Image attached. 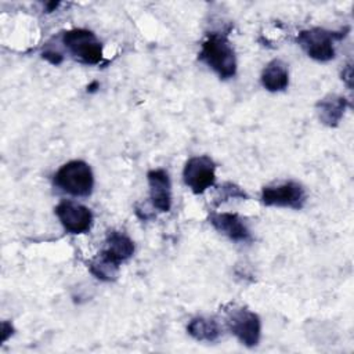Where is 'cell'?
I'll use <instances>...</instances> for the list:
<instances>
[{
    "label": "cell",
    "instance_id": "7c38bea8",
    "mask_svg": "<svg viewBox=\"0 0 354 354\" xmlns=\"http://www.w3.org/2000/svg\"><path fill=\"white\" fill-rule=\"evenodd\" d=\"M347 106L348 102L343 95L328 94L317 102L315 109L321 123L329 127H336L342 120Z\"/></svg>",
    "mask_w": 354,
    "mask_h": 354
},
{
    "label": "cell",
    "instance_id": "7a4b0ae2",
    "mask_svg": "<svg viewBox=\"0 0 354 354\" xmlns=\"http://www.w3.org/2000/svg\"><path fill=\"white\" fill-rule=\"evenodd\" d=\"M54 185L72 196H88L94 187L91 167L83 160H71L54 174Z\"/></svg>",
    "mask_w": 354,
    "mask_h": 354
},
{
    "label": "cell",
    "instance_id": "ba28073f",
    "mask_svg": "<svg viewBox=\"0 0 354 354\" xmlns=\"http://www.w3.org/2000/svg\"><path fill=\"white\" fill-rule=\"evenodd\" d=\"M54 210L62 227L69 234H84L91 230L93 213L88 207L72 201H62Z\"/></svg>",
    "mask_w": 354,
    "mask_h": 354
},
{
    "label": "cell",
    "instance_id": "8992f818",
    "mask_svg": "<svg viewBox=\"0 0 354 354\" xmlns=\"http://www.w3.org/2000/svg\"><path fill=\"white\" fill-rule=\"evenodd\" d=\"M263 205L275 207H289L300 210L307 202L304 187L296 181H285L275 185H267L261 189Z\"/></svg>",
    "mask_w": 354,
    "mask_h": 354
},
{
    "label": "cell",
    "instance_id": "6da1fadb",
    "mask_svg": "<svg viewBox=\"0 0 354 354\" xmlns=\"http://www.w3.org/2000/svg\"><path fill=\"white\" fill-rule=\"evenodd\" d=\"M199 59L212 68L220 79H231L236 73V57L228 37L212 32L202 41Z\"/></svg>",
    "mask_w": 354,
    "mask_h": 354
},
{
    "label": "cell",
    "instance_id": "4fadbf2b",
    "mask_svg": "<svg viewBox=\"0 0 354 354\" xmlns=\"http://www.w3.org/2000/svg\"><path fill=\"white\" fill-rule=\"evenodd\" d=\"M263 87L270 93L283 91L289 84L288 65L281 59L270 61L260 76Z\"/></svg>",
    "mask_w": 354,
    "mask_h": 354
},
{
    "label": "cell",
    "instance_id": "277c9868",
    "mask_svg": "<svg viewBox=\"0 0 354 354\" xmlns=\"http://www.w3.org/2000/svg\"><path fill=\"white\" fill-rule=\"evenodd\" d=\"M225 324L228 330L246 347H254L260 342V317L242 306H230L225 310Z\"/></svg>",
    "mask_w": 354,
    "mask_h": 354
},
{
    "label": "cell",
    "instance_id": "d6986e66",
    "mask_svg": "<svg viewBox=\"0 0 354 354\" xmlns=\"http://www.w3.org/2000/svg\"><path fill=\"white\" fill-rule=\"evenodd\" d=\"M46 6H47V12H51V11H54L59 6V3H54L53 1V3H47Z\"/></svg>",
    "mask_w": 354,
    "mask_h": 354
},
{
    "label": "cell",
    "instance_id": "9c48e42d",
    "mask_svg": "<svg viewBox=\"0 0 354 354\" xmlns=\"http://www.w3.org/2000/svg\"><path fill=\"white\" fill-rule=\"evenodd\" d=\"M209 221L216 231L225 235L234 242L248 243L253 241L250 230L236 213H212Z\"/></svg>",
    "mask_w": 354,
    "mask_h": 354
},
{
    "label": "cell",
    "instance_id": "2e32d148",
    "mask_svg": "<svg viewBox=\"0 0 354 354\" xmlns=\"http://www.w3.org/2000/svg\"><path fill=\"white\" fill-rule=\"evenodd\" d=\"M217 201H216V205L218 206L220 203L223 202H227L230 199H248L249 195L246 194V191L243 188H241L239 185L234 184V183H224L221 184L218 188H217Z\"/></svg>",
    "mask_w": 354,
    "mask_h": 354
},
{
    "label": "cell",
    "instance_id": "3957f363",
    "mask_svg": "<svg viewBox=\"0 0 354 354\" xmlns=\"http://www.w3.org/2000/svg\"><path fill=\"white\" fill-rule=\"evenodd\" d=\"M348 29L333 32L324 28H311L299 32L296 43L306 51V54L319 62H326L335 58V41L342 40Z\"/></svg>",
    "mask_w": 354,
    "mask_h": 354
},
{
    "label": "cell",
    "instance_id": "30bf717a",
    "mask_svg": "<svg viewBox=\"0 0 354 354\" xmlns=\"http://www.w3.org/2000/svg\"><path fill=\"white\" fill-rule=\"evenodd\" d=\"M149 199L159 212H169L171 207V181L165 169H152L147 173Z\"/></svg>",
    "mask_w": 354,
    "mask_h": 354
},
{
    "label": "cell",
    "instance_id": "52a82bcc",
    "mask_svg": "<svg viewBox=\"0 0 354 354\" xmlns=\"http://www.w3.org/2000/svg\"><path fill=\"white\" fill-rule=\"evenodd\" d=\"M185 185L194 194H203L216 183V163L207 155L189 158L183 170Z\"/></svg>",
    "mask_w": 354,
    "mask_h": 354
},
{
    "label": "cell",
    "instance_id": "8fae6325",
    "mask_svg": "<svg viewBox=\"0 0 354 354\" xmlns=\"http://www.w3.org/2000/svg\"><path fill=\"white\" fill-rule=\"evenodd\" d=\"M106 259L120 264L134 254V242L120 231H109L105 238V246L100 252Z\"/></svg>",
    "mask_w": 354,
    "mask_h": 354
},
{
    "label": "cell",
    "instance_id": "9a60e30c",
    "mask_svg": "<svg viewBox=\"0 0 354 354\" xmlns=\"http://www.w3.org/2000/svg\"><path fill=\"white\" fill-rule=\"evenodd\" d=\"M119 267L120 264L106 259L105 256H102L101 253H98V256H95L90 263H88V270L90 272L101 281L105 282H111L115 281L118 278L119 274Z\"/></svg>",
    "mask_w": 354,
    "mask_h": 354
},
{
    "label": "cell",
    "instance_id": "5bb4252c",
    "mask_svg": "<svg viewBox=\"0 0 354 354\" xmlns=\"http://www.w3.org/2000/svg\"><path fill=\"white\" fill-rule=\"evenodd\" d=\"M187 332L199 342H216L221 336V328L214 318L195 317L187 325Z\"/></svg>",
    "mask_w": 354,
    "mask_h": 354
},
{
    "label": "cell",
    "instance_id": "ffe728a7",
    "mask_svg": "<svg viewBox=\"0 0 354 354\" xmlns=\"http://www.w3.org/2000/svg\"><path fill=\"white\" fill-rule=\"evenodd\" d=\"M97 87H100V84H98L97 82H93L90 86H87V91L93 93V91H95V90H97Z\"/></svg>",
    "mask_w": 354,
    "mask_h": 354
},
{
    "label": "cell",
    "instance_id": "e0dca14e",
    "mask_svg": "<svg viewBox=\"0 0 354 354\" xmlns=\"http://www.w3.org/2000/svg\"><path fill=\"white\" fill-rule=\"evenodd\" d=\"M41 57L46 59V61H48L50 64H53V65H59L61 62H62V55L58 53V51H54V50H46V51H43V54H41Z\"/></svg>",
    "mask_w": 354,
    "mask_h": 354
},
{
    "label": "cell",
    "instance_id": "5b68a950",
    "mask_svg": "<svg viewBox=\"0 0 354 354\" xmlns=\"http://www.w3.org/2000/svg\"><path fill=\"white\" fill-rule=\"evenodd\" d=\"M62 44L68 53L82 64L97 65L102 59V43L97 36L83 28H75L62 33Z\"/></svg>",
    "mask_w": 354,
    "mask_h": 354
},
{
    "label": "cell",
    "instance_id": "ac0fdd59",
    "mask_svg": "<svg viewBox=\"0 0 354 354\" xmlns=\"http://www.w3.org/2000/svg\"><path fill=\"white\" fill-rule=\"evenodd\" d=\"M12 332H14L12 325L7 321H3V324H1V342H6L12 335Z\"/></svg>",
    "mask_w": 354,
    "mask_h": 354
}]
</instances>
